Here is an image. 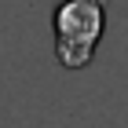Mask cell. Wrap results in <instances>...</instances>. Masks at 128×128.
Here are the masks:
<instances>
[{
	"label": "cell",
	"instance_id": "obj_1",
	"mask_svg": "<svg viewBox=\"0 0 128 128\" xmlns=\"http://www.w3.org/2000/svg\"><path fill=\"white\" fill-rule=\"evenodd\" d=\"M55 59L62 70H84L106 33V0H59L51 15Z\"/></svg>",
	"mask_w": 128,
	"mask_h": 128
}]
</instances>
